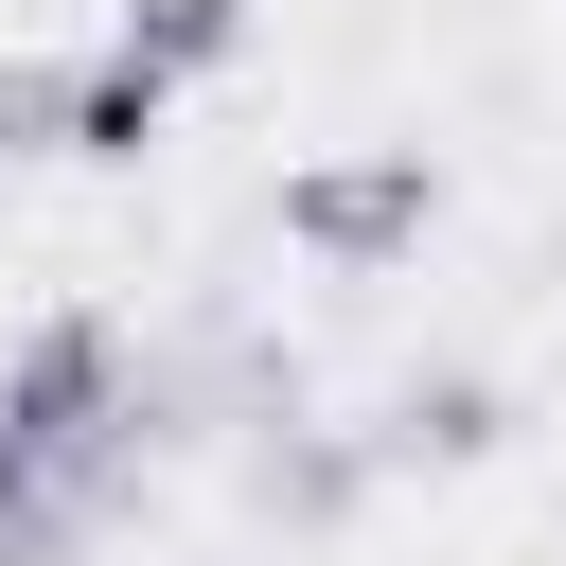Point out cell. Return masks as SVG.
I'll return each mask as SVG.
<instances>
[{"label": "cell", "instance_id": "1", "mask_svg": "<svg viewBox=\"0 0 566 566\" xmlns=\"http://www.w3.org/2000/svg\"><path fill=\"white\" fill-rule=\"evenodd\" d=\"M283 230H301V248H336V265H371V248H407V230H424V159H371V177H301V195H283Z\"/></svg>", "mask_w": 566, "mask_h": 566}, {"label": "cell", "instance_id": "2", "mask_svg": "<svg viewBox=\"0 0 566 566\" xmlns=\"http://www.w3.org/2000/svg\"><path fill=\"white\" fill-rule=\"evenodd\" d=\"M124 53L177 88V71H212V53H230V0H142V18H124Z\"/></svg>", "mask_w": 566, "mask_h": 566}]
</instances>
